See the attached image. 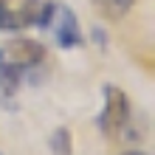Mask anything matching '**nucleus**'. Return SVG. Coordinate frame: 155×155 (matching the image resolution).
I'll list each match as a JSON object with an SVG mask.
<instances>
[{
    "label": "nucleus",
    "mask_w": 155,
    "mask_h": 155,
    "mask_svg": "<svg viewBox=\"0 0 155 155\" xmlns=\"http://www.w3.org/2000/svg\"><path fill=\"white\" fill-rule=\"evenodd\" d=\"M42 57H45V48L37 40H25V37L8 40V42L0 45V74L20 76L23 71L40 65Z\"/></svg>",
    "instance_id": "1"
},
{
    "label": "nucleus",
    "mask_w": 155,
    "mask_h": 155,
    "mask_svg": "<svg viewBox=\"0 0 155 155\" xmlns=\"http://www.w3.org/2000/svg\"><path fill=\"white\" fill-rule=\"evenodd\" d=\"M127 124H130V99L118 87L107 85L104 87V107H102V116H99V130L107 138H118L127 130Z\"/></svg>",
    "instance_id": "2"
},
{
    "label": "nucleus",
    "mask_w": 155,
    "mask_h": 155,
    "mask_svg": "<svg viewBox=\"0 0 155 155\" xmlns=\"http://www.w3.org/2000/svg\"><path fill=\"white\" fill-rule=\"evenodd\" d=\"M42 25L54 34L57 45H62V48H74V45L82 42L76 14L71 12L65 3H48V12H45V23Z\"/></svg>",
    "instance_id": "3"
},
{
    "label": "nucleus",
    "mask_w": 155,
    "mask_h": 155,
    "mask_svg": "<svg viewBox=\"0 0 155 155\" xmlns=\"http://www.w3.org/2000/svg\"><path fill=\"white\" fill-rule=\"evenodd\" d=\"M93 3L99 6V12H102L104 17H110V20H118V17H124L127 12H130L133 0H93Z\"/></svg>",
    "instance_id": "4"
},
{
    "label": "nucleus",
    "mask_w": 155,
    "mask_h": 155,
    "mask_svg": "<svg viewBox=\"0 0 155 155\" xmlns=\"http://www.w3.org/2000/svg\"><path fill=\"white\" fill-rule=\"evenodd\" d=\"M17 28H23L20 12L17 8H8L6 3H0V31H17Z\"/></svg>",
    "instance_id": "5"
},
{
    "label": "nucleus",
    "mask_w": 155,
    "mask_h": 155,
    "mask_svg": "<svg viewBox=\"0 0 155 155\" xmlns=\"http://www.w3.org/2000/svg\"><path fill=\"white\" fill-rule=\"evenodd\" d=\"M51 152L54 155H71V133L65 127H59V130L51 135Z\"/></svg>",
    "instance_id": "6"
},
{
    "label": "nucleus",
    "mask_w": 155,
    "mask_h": 155,
    "mask_svg": "<svg viewBox=\"0 0 155 155\" xmlns=\"http://www.w3.org/2000/svg\"><path fill=\"white\" fill-rule=\"evenodd\" d=\"M124 155H144V152H124Z\"/></svg>",
    "instance_id": "7"
},
{
    "label": "nucleus",
    "mask_w": 155,
    "mask_h": 155,
    "mask_svg": "<svg viewBox=\"0 0 155 155\" xmlns=\"http://www.w3.org/2000/svg\"><path fill=\"white\" fill-rule=\"evenodd\" d=\"M0 3H6V0H0Z\"/></svg>",
    "instance_id": "8"
}]
</instances>
